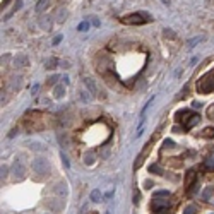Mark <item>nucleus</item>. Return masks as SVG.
<instances>
[{"label":"nucleus","instance_id":"1","mask_svg":"<svg viewBox=\"0 0 214 214\" xmlns=\"http://www.w3.org/2000/svg\"><path fill=\"white\" fill-rule=\"evenodd\" d=\"M123 24H129V26H139V24H146L151 21V16L146 12H135V14H129V16L122 17Z\"/></svg>","mask_w":214,"mask_h":214},{"label":"nucleus","instance_id":"2","mask_svg":"<svg viewBox=\"0 0 214 214\" xmlns=\"http://www.w3.org/2000/svg\"><path fill=\"white\" fill-rule=\"evenodd\" d=\"M33 170H34V173H38L39 176H48L50 171H52V166H50L48 159L45 158H36L34 161H33Z\"/></svg>","mask_w":214,"mask_h":214},{"label":"nucleus","instance_id":"3","mask_svg":"<svg viewBox=\"0 0 214 214\" xmlns=\"http://www.w3.org/2000/svg\"><path fill=\"white\" fill-rule=\"evenodd\" d=\"M176 117H185V118H182V122H183V127L185 129H192V127H195L199 123V115L197 113H192V111H188V110H183V111H178L176 113Z\"/></svg>","mask_w":214,"mask_h":214},{"label":"nucleus","instance_id":"4","mask_svg":"<svg viewBox=\"0 0 214 214\" xmlns=\"http://www.w3.org/2000/svg\"><path fill=\"white\" fill-rule=\"evenodd\" d=\"M197 89H199V93H212L214 91V75L212 74L204 75V77L199 81Z\"/></svg>","mask_w":214,"mask_h":214},{"label":"nucleus","instance_id":"5","mask_svg":"<svg viewBox=\"0 0 214 214\" xmlns=\"http://www.w3.org/2000/svg\"><path fill=\"white\" fill-rule=\"evenodd\" d=\"M156 139V135L153 137V139H151L149 140V142H147L146 144V146H144V149H142V153H140L139 156H137V159H135V163H134V170H135V171H137V170H139L140 168V166H142V163L144 161H146V158H147V154H149L151 153V146H153V140Z\"/></svg>","mask_w":214,"mask_h":214},{"label":"nucleus","instance_id":"6","mask_svg":"<svg viewBox=\"0 0 214 214\" xmlns=\"http://www.w3.org/2000/svg\"><path fill=\"white\" fill-rule=\"evenodd\" d=\"M24 173H26V166H24L23 159H16V163H14V176L16 178H23Z\"/></svg>","mask_w":214,"mask_h":214},{"label":"nucleus","instance_id":"7","mask_svg":"<svg viewBox=\"0 0 214 214\" xmlns=\"http://www.w3.org/2000/svg\"><path fill=\"white\" fill-rule=\"evenodd\" d=\"M195 178H197V173H195L194 170L187 171V175H185V182H183V185H185V188H187V190H190V188L195 185Z\"/></svg>","mask_w":214,"mask_h":214},{"label":"nucleus","instance_id":"8","mask_svg":"<svg viewBox=\"0 0 214 214\" xmlns=\"http://www.w3.org/2000/svg\"><path fill=\"white\" fill-rule=\"evenodd\" d=\"M84 84H86V88H88V91H89V94H91V96H98L96 82H94L91 77H86V79H84Z\"/></svg>","mask_w":214,"mask_h":214},{"label":"nucleus","instance_id":"9","mask_svg":"<svg viewBox=\"0 0 214 214\" xmlns=\"http://www.w3.org/2000/svg\"><path fill=\"white\" fill-rule=\"evenodd\" d=\"M9 88L12 89V91H19V89L23 88V77H21V75H14V77L10 79Z\"/></svg>","mask_w":214,"mask_h":214},{"label":"nucleus","instance_id":"10","mask_svg":"<svg viewBox=\"0 0 214 214\" xmlns=\"http://www.w3.org/2000/svg\"><path fill=\"white\" fill-rule=\"evenodd\" d=\"M55 192H57V195H59V197H67V194H69L67 183H64V182L57 183V185H55Z\"/></svg>","mask_w":214,"mask_h":214},{"label":"nucleus","instance_id":"11","mask_svg":"<svg viewBox=\"0 0 214 214\" xmlns=\"http://www.w3.org/2000/svg\"><path fill=\"white\" fill-rule=\"evenodd\" d=\"M28 64H29L28 55H17L16 59H14V65H16V67H26Z\"/></svg>","mask_w":214,"mask_h":214},{"label":"nucleus","instance_id":"12","mask_svg":"<svg viewBox=\"0 0 214 214\" xmlns=\"http://www.w3.org/2000/svg\"><path fill=\"white\" fill-rule=\"evenodd\" d=\"M64 94H65V88H64V84H57L55 88H53V96H55L57 99L64 98Z\"/></svg>","mask_w":214,"mask_h":214},{"label":"nucleus","instance_id":"13","mask_svg":"<svg viewBox=\"0 0 214 214\" xmlns=\"http://www.w3.org/2000/svg\"><path fill=\"white\" fill-rule=\"evenodd\" d=\"M166 165L171 166V168H180V166H182V159H178V158H168V159H166Z\"/></svg>","mask_w":214,"mask_h":214},{"label":"nucleus","instance_id":"14","mask_svg":"<svg viewBox=\"0 0 214 214\" xmlns=\"http://www.w3.org/2000/svg\"><path fill=\"white\" fill-rule=\"evenodd\" d=\"M48 5H50V0H38V3H36L34 9H36V12H43Z\"/></svg>","mask_w":214,"mask_h":214},{"label":"nucleus","instance_id":"15","mask_svg":"<svg viewBox=\"0 0 214 214\" xmlns=\"http://www.w3.org/2000/svg\"><path fill=\"white\" fill-rule=\"evenodd\" d=\"M201 137H204V139H212V137H214V129H212V127L204 129V130L201 132Z\"/></svg>","mask_w":214,"mask_h":214},{"label":"nucleus","instance_id":"16","mask_svg":"<svg viewBox=\"0 0 214 214\" xmlns=\"http://www.w3.org/2000/svg\"><path fill=\"white\" fill-rule=\"evenodd\" d=\"M94 159H96V154H94L93 151H88V153L84 154V163L86 165H93Z\"/></svg>","mask_w":214,"mask_h":214},{"label":"nucleus","instance_id":"17","mask_svg":"<svg viewBox=\"0 0 214 214\" xmlns=\"http://www.w3.org/2000/svg\"><path fill=\"white\" fill-rule=\"evenodd\" d=\"M197 211H199V209H197V206H195V204H188L187 207L183 209V214H195Z\"/></svg>","mask_w":214,"mask_h":214},{"label":"nucleus","instance_id":"18","mask_svg":"<svg viewBox=\"0 0 214 214\" xmlns=\"http://www.w3.org/2000/svg\"><path fill=\"white\" fill-rule=\"evenodd\" d=\"M79 99H81L82 103H88V101L91 99V94H88L86 91H79Z\"/></svg>","mask_w":214,"mask_h":214},{"label":"nucleus","instance_id":"19","mask_svg":"<svg viewBox=\"0 0 214 214\" xmlns=\"http://www.w3.org/2000/svg\"><path fill=\"white\" fill-rule=\"evenodd\" d=\"M159 197H166V199H168L170 197V192L168 190H158V192H154V197L153 199H159Z\"/></svg>","mask_w":214,"mask_h":214},{"label":"nucleus","instance_id":"20","mask_svg":"<svg viewBox=\"0 0 214 214\" xmlns=\"http://www.w3.org/2000/svg\"><path fill=\"white\" fill-rule=\"evenodd\" d=\"M91 201L93 202H99L101 201V192L99 190H93L91 192Z\"/></svg>","mask_w":214,"mask_h":214},{"label":"nucleus","instance_id":"21","mask_svg":"<svg viewBox=\"0 0 214 214\" xmlns=\"http://www.w3.org/2000/svg\"><path fill=\"white\" fill-rule=\"evenodd\" d=\"M55 67H57V60L55 59H50L45 64V69H48V70H52V69H55Z\"/></svg>","mask_w":214,"mask_h":214},{"label":"nucleus","instance_id":"22","mask_svg":"<svg viewBox=\"0 0 214 214\" xmlns=\"http://www.w3.org/2000/svg\"><path fill=\"white\" fill-rule=\"evenodd\" d=\"M39 23H41L39 26H41L43 29H50V28H52V26H50V19H48V17H46V19H41Z\"/></svg>","mask_w":214,"mask_h":214},{"label":"nucleus","instance_id":"23","mask_svg":"<svg viewBox=\"0 0 214 214\" xmlns=\"http://www.w3.org/2000/svg\"><path fill=\"white\" fill-rule=\"evenodd\" d=\"M207 118L214 120V103H211V104H209V108H207Z\"/></svg>","mask_w":214,"mask_h":214},{"label":"nucleus","instance_id":"24","mask_svg":"<svg viewBox=\"0 0 214 214\" xmlns=\"http://www.w3.org/2000/svg\"><path fill=\"white\" fill-rule=\"evenodd\" d=\"M60 156H62V163H64V166H65V168H70V163H69L67 154H65V153H62Z\"/></svg>","mask_w":214,"mask_h":214},{"label":"nucleus","instance_id":"25","mask_svg":"<svg viewBox=\"0 0 214 214\" xmlns=\"http://www.w3.org/2000/svg\"><path fill=\"white\" fill-rule=\"evenodd\" d=\"M149 171H151V173H156V175H163V171L159 170V166H158V165H153V166L149 168Z\"/></svg>","mask_w":214,"mask_h":214},{"label":"nucleus","instance_id":"26","mask_svg":"<svg viewBox=\"0 0 214 214\" xmlns=\"http://www.w3.org/2000/svg\"><path fill=\"white\" fill-rule=\"evenodd\" d=\"M77 29H79V31H88V29H89V23H88V21H84L82 24H79Z\"/></svg>","mask_w":214,"mask_h":214},{"label":"nucleus","instance_id":"27","mask_svg":"<svg viewBox=\"0 0 214 214\" xmlns=\"http://www.w3.org/2000/svg\"><path fill=\"white\" fill-rule=\"evenodd\" d=\"M163 146L168 147V149H173V147H175V142H173V140H170V139H166L165 142H163Z\"/></svg>","mask_w":214,"mask_h":214},{"label":"nucleus","instance_id":"28","mask_svg":"<svg viewBox=\"0 0 214 214\" xmlns=\"http://www.w3.org/2000/svg\"><path fill=\"white\" fill-rule=\"evenodd\" d=\"M211 195H212V190H211V188L207 187V188H206V190H204V195H202V197H204L206 201H207V199L211 197Z\"/></svg>","mask_w":214,"mask_h":214},{"label":"nucleus","instance_id":"29","mask_svg":"<svg viewBox=\"0 0 214 214\" xmlns=\"http://www.w3.org/2000/svg\"><path fill=\"white\" fill-rule=\"evenodd\" d=\"M163 33H165V34H166V38H175V33H173L171 29H165V31H163Z\"/></svg>","mask_w":214,"mask_h":214},{"label":"nucleus","instance_id":"30","mask_svg":"<svg viewBox=\"0 0 214 214\" xmlns=\"http://www.w3.org/2000/svg\"><path fill=\"white\" fill-rule=\"evenodd\" d=\"M59 81V75H52V79L48 81V84H53V82H57Z\"/></svg>","mask_w":214,"mask_h":214},{"label":"nucleus","instance_id":"31","mask_svg":"<svg viewBox=\"0 0 214 214\" xmlns=\"http://www.w3.org/2000/svg\"><path fill=\"white\" fill-rule=\"evenodd\" d=\"M60 41H62V34H59V36H57L55 39H53V45H59Z\"/></svg>","mask_w":214,"mask_h":214},{"label":"nucleus","instance_id":"32","mask_svg":"<svg viewBox=\"0 0 214 214\" xmlns=\"http://www.w3.org/2000/svg\"><path fill=\"white\" fill-rule=\"evenodd\" d=\"M7 175V166H2V176Z\"/></svg>","mask_w":214,"mask_h":214},{"label":"nucleus","instance_id":"33","mask_svg":"<svg viewBox=\"0 0 214 214\" xmlns=\"http://www.w3.org/2000/svg\"><path fill=\"white\" fill-rule=\"evenodd\" d=\"M93 21H94V23H93V24H94V26H99V21H98V19H96V17H93Z\"/></svg>","mask_w":214,"mask_h":214},{"label":"nucleus","instance_id":"34","mask_svg":"<svg viewBox=\"0 0 214 214\" xmlns=\"http://www.w3.org/2000/svg\"><path fill=\"white\" fill-rule=\"evenodd\" d=\"M173 132H176V134H182V132H180V127H173Z\"/></svg>","mask_w":214,"mask_h":214}]
</instances>
